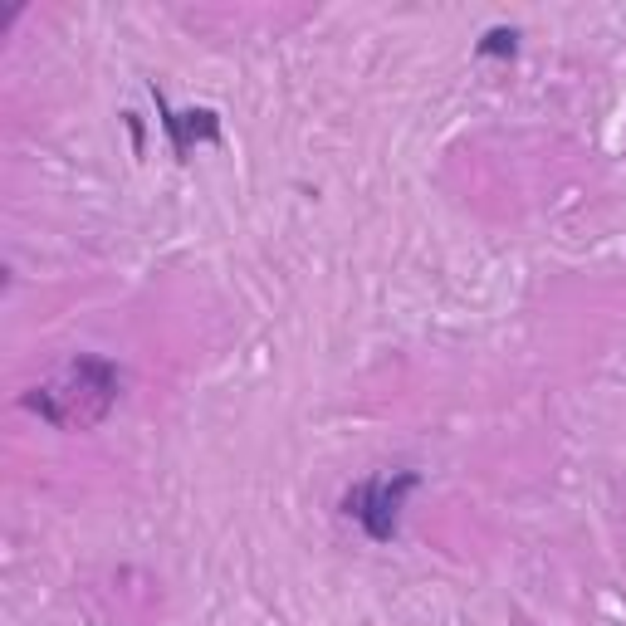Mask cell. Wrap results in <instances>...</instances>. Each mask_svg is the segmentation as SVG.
I'll list each match as a JSON object with an SVG mask.
<instances>
[{"instance_id":"cell-4","label":"cell","mask_w":626,"mask_h":626,"mask_svg":"<svg viewBox=\"0 0 626 626\" xmlns=\"http://www.w3.org/2000/svg\"><path fill=\"white\" fill-rule=\"evenodd\" d=\"M514 40H519L514 30L494 25V30H485V40L475 45V54H480V59H509V54H514Z\"/></svg>"},{"instance_id":"cell-2","label":"cell","mask_w":626,"mask_h":626,"mask_svg":"<svg viewBox=\"0 0 626 626\" xmlns=\"http://www.w3.org/2000/svg\"><path fill=\"white\" fill-rule=\"evenodd\" d=\"M421 485L416 470H397V475H367L362 485L343 494V519H353L372 543H392L402 534V509L411 490Z\"/></svg>"},{"instance_id":"cell-3","label":"cell","mask_w":626,"mask_h":626,"mask_svg":"<svg viewBox=\"0 0 626 626\" xmlns=\"http://www.w3.org/2000/svg\"><path fill=\"white\" fill-rule=\"evenodd\" d=\"M152 98H157V108H162V133L172 137V152H177L181 162L191 157V147H196V142H221V118H216L211 108H186V113H172V108H167V98H162V89H152Z\"/></svg>"},{"instance_id":"cell-1","label":"cell","mask_w":626,"mask_h":626,"mask_svg":"<svg viewBox=\"0 0 626 626\" xmlns=\"http://www.w3.org/2000/svg\"><path fill=\"white\" fill-rule=\"evenodd\" d=\"M118 387H123V377H118V367L108 358H74L54 382L35 387L25 397V406L40 411L59 431H84V426H98L113 411Z\"/></svg>"}]
</instances>
